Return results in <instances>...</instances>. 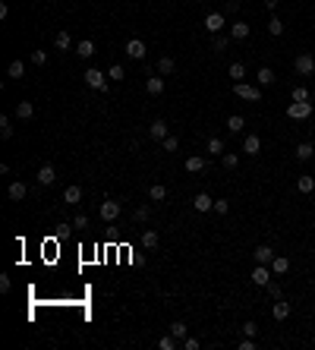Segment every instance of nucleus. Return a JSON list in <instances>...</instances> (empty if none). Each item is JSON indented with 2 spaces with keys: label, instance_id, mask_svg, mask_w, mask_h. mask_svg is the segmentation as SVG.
I'll list each match as a JSON object with an SVG mask.
<instances>
[{
  "label": "nucleus",
  "instance_id": "obj_1",
  "mask_svg": "<svg viewBox=\"0 0 315 350\" xmlns=\"http://www.w3.org/2000/svg\"><path fill=\"white\" fill-rule=\"evenodd\" d=\"M85 85L89 89H95V92H107V73H101V70H85Z\"/></svg>",
  "mask_w": 315,
  "mask_h": 350
},
{
  "label": "nucleus",
  "instance_id": "obj_2",
  "mask_svg": "<svg viewBox=\"0 0 315 350\" xmlns=\"http://www.w3.org/2000/svg\"><path fill=\"white\" fill-rule=\"evenodd\" d=\"M287 117L290 120H309L312 117V101H293L287 107Z\"/></svg>",
  "mask_w": 315,
  "mask_h": 350
},
{
  "label": "nucleus",
  "instance_id": "obj_3",
  "mask_svg": "<svg viewBox=\"0 0 315 350\" xmlns=\"http://www.w3.org/2000/svg\"><path fill=\"white\" fill-rule=\"evenodd\" d=\"M293 70H296L299 76H312V73H315V54H309V51L299 54V57L293 60Z\"/></svg>",
  "mask_w": 315,
  "mask_h": 350
},
{
  "label": "nucleus",
  "instance_id": "obj_4",
  "mask_svg": "<svg viewBox=\"0 0 315 350\" xmlns=\"http://www.w3.org/2000/svg\"><path fill=\"white\" fill-rule=\"evenodd\" d=\"M233 92H237V98H246V101H262V92H259V85H249V82H233Z\"/></svg>",
  "mask_w": 315,
  "mask_h": 350
},
{
  "label": "nucleus",
  "instance_id": "obj_5",
  "mask_svg": "<svg viewBox=\"0 0 315 350\" xmlns=\"http://www.w3.org/2000/svg\"><path fill=\"white\" fill-rule=\"evenodd\" d=\"M126 57L145 60V41H142V38H130V41H126Z\"/></svg>",
  "mask_w": 315,
  "mask_h": 350
},
{
  "label": "nucleus",
  "instance_id": "obj_6",
  "mask_svg": "<svg viewBox=\"0 0 315 350\" xmlns=\"http://www.w3.org/2000/svg\"><path fill=\"white\" fill-rule=\"evenodd\" d=\"M252 259H256V265H271V262H274V250L268 243H262V246H256Z\"/></svg>",
  "mask_w": 315,
  "mask_h": 350
},
{
  "label": "nucleus",
  "instance_id": "obj_7",
  "mask_svg": "<svg viewBox=\"0 0 315 350\" xmlns=\"http://www.w3.org/2000/svg\"><path fill=\"white\" fill-rule=\"evenodd\" d=\"M227 25V19L221 16V13H208V16H205V29L211 32V35H221V29H224Z\"/></svg>",
  "mask_w": 315,
  "mask_h": 350
},
{
  "label": "nucleus",
  "instance_id": "obj_8",
  "mask_svg": "<svg viewBox=\"0 0 315 350\" xmlns=\"http://www.w3.org/2000/svg\"><path fill=\"white\" fill-rule=\"evenodd\" d=\"M148 136L151 139H158V142H161V139H167V136H170V133H167V120H151V123H148Z\"/></svg>",
  "mask_w": 315,
  "mask_h": 350
},
{
  "label": "nucleus",
  "instance_id": "obj_9",
  "mask_svg": "<svg viewBox=\"0 0 315 350\" xmlns=\"http://www.w3.org/2000/svg\"><path fill=\"white\" fill-rule=\"evenodd\" d=\"M268 281H271V265H256V272H252V284L265 287Z\"/></svg>",
  "mask_w": 315,
  "mask_h": 350
},
{
  "label": "nucleus",
  "instance_id": "obj_10",
  "mask_svg": "<svg viewBox=\"0 0 315 350\" xmlns=\"http://www.w3.org/2000/svg\"><path fill=\"white\" fill-rule=\"evenodd\" d=\"M243 152H246V155H259V152H262V139H259L256 133L243 136Z\"/></svg>",
  "mask_w": 315,
  "mask_h": 350
},
{
  "label": "nucleus",
  "instance_id": "obj_11",
  "mask_svg": "<svg viewBox=\"0 0 315 350\" xmlns=\"http://www.w3.org/2000/svg\"><path fill=\"white\" fill-rule=\"evenodd\" d=\"M101 218H104V221H113V218H120V202H113V199L101 202Z\"/></svg>",
  "mask_w": 315,
  "mask_h": 350
},
{
  "label": "nucleus",
  "instance_id": "obj_12",
  "mask_svg": "<svg viewBox=\"0 0 315 350\" xmlns=\"http://www.w3.org/2000/svg\"><path fill=\"white\" fill-rule=\"evenodd\" d=\"M54 180H57V171H54L51 164H41V167H38V183H41V186H51Z\"/></svg>",
  "mask_w": 315,
  "mask_h": 350
},
{
  "label": "nucleus",
  "instance_id": "obj_13",
  "mask_svg": "<svg viewBox=\"0 0 315 350\" xmlns=\"http://www.w3.org/2000/svg\"><path fill=\"white\" fill-rule=\"evenodd\" d=\"M271 315H274L278 322H284L287 315H290V303H284V300H274V303H271Z\"/></svg>",
  "mask_w": 315,
  "mask_h": 350
},
{
  "label": "nucleus",
  "instance_id": "obj_14",
  "mask_svg": "<svg viewBox=\"0 0 315 350\" xmlns=\"http://www.w3.org/2000/svg\"><path fill=\"white\" fill-rule=\"evenodd\" d=\"M145 92H148V95H164V79L161 76H148V82H145Z\"/></svg>",
  "mask_w": 315,
  "mask_h": 350
},
{
  "label": "nucleus",
  "instance_id": "obj_15",
  "mask_svg": "<svg viewBox=\"0 0 315 350\" xmlns=\"http://www.w3.org/2000/svg\"><path fill=\"white\" fill-rule=\"evenodd\" d=\"M192 202H196V212H211V208H214V199L208 196V193H196V199H192Z\"/></svg>",
  "mask_w": 315,
  "mask_h": 350
},
{
  "label": "nucleus",
  "instance_id": "obj_16",
  "mask_svg": "<svg viewBox=\"0 0 315 350\" xmlns=\"http://www.w3.org/2000/svg\"><path fill=\"white\" fill-rule=\"evenodd\" d=\"M230 38L233 41H246V38H249V25L246 22H233L230 25Z\"/></svg>",
  "mask_w": 315,
  "mask_h": 350
},
{
  "label": "nucleus",
  "instance_id": "obj_17",
  "mask_svg": "<svg viewBox=\"0 0 315 350\" xmlns=\"http://www.w3.org/2000/svg\"><path fill=\"white\" fill-rule=\"evenodd\" d=\"M63 202L79 205V202H82V186H66V190H63Z\"/></svg>",
  "mask_w": 315,
  "mask_h": 350
},
{
  "label": "nucleus",
  "instance_id": "obj_18",
  "mask_svg": "<svg viewBox=\"0 0 315 350\" xmlns=\"http://www.w3.org/2000/svg\"><path fill=\"white\" fill-rule=\"evenodd\" d=\"M271 272H274V274H287V272H290V259H287V255H274Z\"/></svg>",
  "mask_w": 315,
  "mask_h": 350
},
{
  "label": "nucleus",
  "instance_id": "obj_19",
  "mask_svg": "<svg viewBox=\"0 0 315 350\" xmlns=\"http://www.w3.org/2000/svg\"><path fill=\"white\" fill-rule=\"evenodd\" d=\"M16 117H19V120H32V117H35L32 101H19V104H16Z\"/></svg>",
  "mask_w": 315,
  "mask_h": 350
},
{
  "label": "nucleus",
  "instance_id": "obj_20",
  "mask_svg": "<svg viewBox=\"0 0 315 350\" xmlns=\"http://www.w3.org/2000/svg\"><path fill=\"white\" fill-rule=\"evenodd\" d=\"M76 54H79L82 60H89L92 54H95V41H92V38H85V41H79V44H76Z\"/></svg>",
  "mask_w": 315,
  "mask_h": 350
},
{
  "label": "nucleus",
  "instance_id": "obj_21",
  "mask_svg": "<svg viewBox=\"0 0 315 350\" xmlns=\"http://www.w3.org/2000/svg\"><path fill=\"white\" fill-rule=\"evenodd\" d=\"M296 190L303 193V196H309V193L315 190V177H306V174H303V177H296Z\"/></svg>",
  "mask_w": 315,
  "mask_h": 350
},
{
  "label": "nucleus",
  "instance_id": "obj_22",
  "mask_svg": "<svg viewBox=\"0 0 315 350\" xmlns=\"http://www.w3.org/2000/svg\"><path fill=\"white\" fill-rule=\"evenodd\" d=\"M25 193H29V190H25V183H19V180H16V183H10L6 196H10L13 202H19V199H25Z\"/></svg>",
  "mask_w": 315,
  "mask_h": 350
},
{
  "label": "nucleus",
  "instance_id": "obj_23",
  "mask_svg": "<svg viewBox=\"0 0 315 350\" xmlns=\"http://www.w3.org/2000/svg\"><path fill=\"white\" fill-rule=\"evenodd\" d=\"M6 76H10V79H22L25 76V63H22V60H13V63L6 66Z\"/></svg>",
  "mask_w": 315,
  "mask_h": 350
},
{
  "label": "nucleus",
  "instance_id": "obj_24",
  "mask_svg": "<svg viewBox=\"0 0 315 350\" xmlns=\"http://www.w3.org/2000/svg\"><path fill=\"white\" fill-rule=\"evenodd\" d=\"M227 76H230L233 82H243V79H246V66H243V63L237 60V63H230V70H227Z\"/></svg>",
  "mask_w": 315,
  "mask_h": 350
},
{
  "label": "nucleus",
  "instance_id": "obj_25",
  "mask_svg": "<svg viewBox=\"0 0 315 350\" xmlns=\"http://www.w3.org/2000/svg\"><path fill=\"white\" fill-rule=\"evenodd\" d=\"M186 171H189V174H202L205 171V158H199V155L186 158Z\"/></svg>",
  "mask_w": 315,
  "mask_h": 350
},
{
  "label": "nucleus",
  "instance_id": "obj_26",
  "mask_svg": "<svg viewBox=\"0 0 315 350\" xmlns=\"http://www.w3.org/2000/svg\"><path fill=\"white\" fill-rule=\"evenodd\" d=\"M158 243H161V237L155 231H142V246L145 250H158Z\"/></svg>",
  "mask_w": 315,
  "mask_h": 350
},
{
  "label": "nucleus",
  "instance_id": "obj_27",
  "mask_svg": "<svg viewBox=\"0 0 315 350\" xmlns=\"http://www.w3.org/2000/svg\"><path fill=\"white\" fill-rule=\"evenodd\" d=\"M312 155H315V145H312V142H299V145H296V158H299V161H309Z\"/></svg>",
  "mask_w": 315,
  "mask_h": 350
},
{
  "label": "nucleus",
  "instance_id": "obj_28",
  "mask_svg": "<svg viewBox=\"0 0 315 350\" xmlns=\"http://www.w3.org/2000/svg\"><path fill=\"white\" fill-rule=\"evenodd\" d=\"M173 70H177V60L173 57H161L158 60V73L161 76H167V73H173Z\"/></svg>",
  "mask_w": 315,
  "mask_h": 350
},
{
  "label": "nucleus",
  "instance_id": "obj_29",
  "mask_svg": "<svg viewBox=\"0 0 315 350\" xmlns=\"http://www.w3.org/2000/svg\"><path fill=\"white\" fill-rule=\"evenodd\" d=\"M256 79H259V85H274V79H278V76H274L268 66H262V70L256 73Z\"/></svg>",
  "mask_w": 315,
  "mask_h": 350
},
{
  "label": "nucleus",
  "instance_id": "obj_30",
  "mask_svg": "<svg viewBox=\"0 0 315 350\" xmlns=\"http://www.w3.org/2000/svg\"><path fill=\"white\" fill-rule=\"evenodd\" d=\"M243 126H246V120L240 117V114H233V117L227 120V130H230V133H243Z\"/></svg>",
  "mask_w": 315,
  "mask_h": 350
},
{
  "label": "nucleus",
  "instance_id": "obj_31",
  "mask_svg": "<svg viewBox=\"0 0 315 350\" xmlns=\"http://www.w3.org/2000/svg\"><path fill=\"white\" fill-rule=\"evenodd\" d=\"M227 44H230V38H227V35H214V38H211V51H221V54H224Z\"/></svg>",
  "mask_w": 315,
  "mask_h": 350
},
{
  "label": "nucleus",
  "instance_id": "obj_32",
  "mask_svg": "<svg viewBox=\"0 0 315 350\" xmlns=\"http://www.w3.org/2000/svg\"><path fill=\"white\" fill-rule=\"evenodd\" d=\"M211 155H224V139H218V136H211L208 139V145H205Z\"/></svg>",
  "mask_w": 315,
  "mask_h": 350
},
{
  "label": "nucleus",
  "instance_id": "obj_33",
  "mask_svg": "<svg viewBox=\"0 0 315 350\" xmlns=\"http://www.w3.org/2000/svg\"><path fill=\"white\" fill-rule=\"evenodd\" d=\"M268 35H274V38L284 35V22H280L278 16H271V22H268Z\"/></svg>",
  "mask_w": 315,
  "mask_h": 350
},
{
  "label": "nucleus",
  "instance_id": "obj_34",
  "mask_svg": "<svg viewBox=\"0 0 315 350\" xmlns=\"http://www.w3.org/2000/svg\"><path fill=\"white\" fill-rule=\"evenodd\" d=\"M54 44H57L60 51H70V44H73V41H70V32H57V38H54Z\"/></svg>",
  "mask_w": 315,
  "mask_h": 350
},
{
  "label": "nucleus",
  "instance_id": "obj_35",
  "mask_svg": "<svg viewBox=\"0 0 315 350\" xmlns=\"http://www.w3.org/2000/svg\"><path fill=\"white\" fill-rule=\"evenodd\" d=\"M221 161H224V167L227 171H237V164H240V158L233 152H227V155H221Z\"/></svg>",
  "mask_w": 315,
  "mask_h": 350
},
{
  "label": "nucleus",
  "instance_id": "obj_36",
  "mask_svg": "<svg viewBox=\"0 0 315 350\" xmlns=\"http://www.w3.org/2000/svg\"><path fill=\"white\" fill-rule=\"evenodd\" d=\"M132 218H136L139 224H142V221H148V218H151V208H148V205H139L136 212H132Z\"/></svg>",
  "mask_w": 315,
  "mask_h": 350
},
{
  "label": "nucleus",
  "instance_id": "obj_37",
  "mask_svg": "<svg viewBox=\"0 0 315 350\" xmlns=\"http://www.w3.org/2000/svg\"><path fill=\"white\" fill-rule=\"evenodd\" d=\"M164 196H167V190H164V186H161V183H155V186H151V190H148V199H151V202H161Z\"/></svg>",
  "mask_w": 315,
  "mask_h": 350
},
{
  "label": "nucleus",
  "instance_id": "obj_38",
  "mask_svg": "<svg viewBox=\"0 0 315 350\" xmlns=\"http://www.w3.org/2000/svg\"><path fill=\"white\" fill-rule=\"evenodd\" d=\"M158 347L161 350H177V338H173V334H164V338L158 341Z\"/></svg>",
  "mask_w": 315,
  "mask_h": 350
},
{
  "label": "nucleus",
  "instance_id": "obj_39",
  "mask_svg": "<svg viewBox=\"0 0 315 350\" xmlns=\"http://www.w3.org/2000/svg\"><path fill=\"white\" fill-rule=\"evenodd\" d=\"M170 334H173V338H186V334H189V328H186L183 322H173V325H170Z\"/></svg>",
  "mask_w": 315,
  "mask_h": 350
},
{
  "label": "nucleus",
  "instance_id": "obj_40",
  "mask_svg": "<svg viewBox=\"0 0 315 350\" xmlns=\"http://www.w3.org/2000/svg\"><path fill=\"white\" fill-rule=\"evenodd\" d=\"M123 76H126V73H123V66H120V63H113L111 70H107V79H113V82H120Z\"/></svg>",
  "mask_w": 315,
  "mask_h": 350
},
{
  "label": "nucleus",
  "instance_id": "obj_41",
  "mask_svg": "<svg viewBox=\"0 0 315 350\" xmlns=\"http://www.w3.org/2000/svg\"><path fill=\"white\" fill-rule=\"evenodd\" d=\"M177 145H180V139H177V136L161 139V149H164V152H177Z\"/></svg>",
  "mask_w": 315,
  "mask_h": 350
},
{
  "label": "nucleus",
  "instance_id": "obj_42",
  "mask_svg": "<svg viewBox=\"0 0 315 350\" xmlns=\"http://www.w3.org/2000/svg\"><path fill=\"white\" fill-rule=\"evenodd\" d=\"M0 136L10 139L13 136V126H10V117H0Z\"/></svg>",
  "mask_w": 315,
  "mask_h": 350
},
{
  "label": "nucleus",
  "instance_id": "obj_43",
  "mask_svg": "<svg viewBox=\"0 0 315 350\" xmlns=\"http://www.w3.org/2000/svg\"><path fill=\"white\" fill-rule=\"evenodd\" d=\"M32 63L44 66V63H48V51H32Z\"/></svg>",
  "mask_w": 315,
  "mask_h": 350
},
{
  "label": "nucleus",
  "instance_id": "obj_44",
  "mask_svg": "<svg viewBox=\"0 0 315 350\" xmlns=\"http://www.w3.org/2000/svg\"><path fill=\"white\" fill-rule=\"evenodd\" d=\"M211 212L227 214V212H230V202H227V199H214V208H211Z\"/></svg>",
  "mask_w": 315,
  "mask_h": 350
},
{
  "label": "nucleus",
  "instance_id": "obj_45",
  "mask_svg": "<svg viewBox=\"0 0 315 350\" xmlns=\"http://www.w3.org/2000/svg\"><path fill=\"white\" fill-rule=\"evenodd\" d=\"M265 291H268V297H271V300H280V287L274 284V281H268V284H265Z\"/></svg>",
  "mask_w": 315,
  "mask_h": 350
},
{
  "label": "nucleus",
  "instance_id": "obj_46",
  "mask_svg": "<svg viewBox=\"0 0 315 350\" xmlns=\"http://www.w3.org/2000/svg\"><path fill=\"white\" fill-rule=\"evenodd\" d=\"M73 227H76V231L89 227V214H76V218H73Z\"/></svg>",
  "mask_w": 315,
  "mask_h": 350
},
{
  "label": "nucleus",
  "instance_id": "obj_47",
  "mask_svg": "<svg viewBox=\"0 0 315 350\" xmlns=\"http://www.w3.org/2000/svg\"><path fill=\"white\" fill-rule=\"evenodd\" d=\"M243 334H246V338H256V334H259V325H256V322H246V325H243Z\"/></svg>",
  "mask_w": 315,
  "mask_h": 350
},
{
  "label": "nucleus",
  "instance_id": "obj_48",
  "mask_svg": "<svg viewBox=\"0 0 315 350\" xmlns=\"http://www.w3.org/2000/svg\"><path fill=\"white\" fill-rule=\"evenodd\" d=\"M293 101H309V92H306L303 85H296V89H293Z\"/></svg>",
  "mask_w": 315,
  "mask_h": 350
},
{
  "label": "nucleus",
  "instance_id": "obj_49",
  "mask_svg": "<svg viewBox=\"0 0 315 350\" xmlns=\"http://www.w3.org/2000/svg\"><path fill=\"white\" fill-rule=\"evenodd\" d=\"M183 350H199V338H183Z\"/></svg>",
  "mask_w": 315,
  "mask_h": 350
},
{
  "label": "nucleus",
  "instance_id": "obj_50",
  "mask_svg": "<svg viewBox=\"0 0 315 350\" xmlns=\"http://www.w3.org/2000/svg\"><path fill=\"white\" fill-rule=\"evenodd\" d=\"M240 350H256V341H252V338H246V334H243V341H240Z\"/></svg>",
  "mask_w": 315,
  "mask_h": 350
},
{
  "label": "nucleus",
  "instance_id": "obj_51",
  "mask_svg": "<svg viewBox=\"0 0 315 350\" xmlns=\"http://www.w3.org/2000/svg\"><path fill=\"white\" fill-rule=\"evenodd\" d=\"M10 287H13V281L6 278V274H0V291H3V293H10Z\"/></svg>",
  "mask_w": 315,
  "mask_h": 350
},
{
  "label": "nucleus",
  "instance_id": "obj_52",
  "mask_svg": "<svg viewBox=\"0 0 315 350\" xmlns=\"http://www.w3.org/2000/svg\"><path fill=\"white\" fill-rule=\"evenodd\" d=\"M278 3H280V0H265V6H268V10H271V13L278 10Z\"/></svg>",
  "mask_w": 315,
  "mask_h": 350
}]
</instances>
